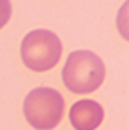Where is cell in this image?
Here are the masks:
<instances>
[{"label": "cell", "mask_w": 129, "mask_h": 130, "mask_svg": "<svg viewBox=\"0 0 129 130\" xmlns=\"http://www.w3.org/2000/svg\"><path fill=\"white\" fill-rule=\"evenodd\" d=\"M64 86L71 93L86 95L99 89L105 80V63L90 50H75L67 56L62 71Z\"/></svg>", "instance_id": "6da1fadb"}, {"label": "cell", "mask_w": 129, "mask_h": 130, "mask_svg": "<svg viewBox=\"0 0 129 130\" xmlns=\"http://www.w3.org/2000/svg\"><path fill=\"white\" fill-rule=\"evenodd\" d=\"M105 110L96 100L84 99L79 100L69 110V123L75 130H96L103 123Z\"/></svg>", "instance_id": "277c9868"}, {"label": "cell", "mask_w": 129, "mask_h": 130, "mask_svg": "<svg viewBox=\"0 0 129 130\" xmlns=\"http://www.w3.org/2000/svg\"><path fill=\"white\" fill-rule=\"evenodd\" d=\"M62 41L51 30H32L21 43V60L30 71L45 73L60 61Z\"/></svg>", "instance_id": "3957f363"}, {"label": "cell", "mask_w": 129, "mask_h": 130, "mask_svg": "<svg viewBox=\"0 0 129 130\" xmlns=\"http://www.w3.org/2000/svg\"><path fill=\"white\" fill-rule=\"evenodd\" d=\"M11 17V2L9 0H0V28L8 24Z\"/></svg>", "instance_id": "5b68a950"}, {"label": "cell", "mask_w": 129, "mask_h": 130, "mask_svg": "<svg viewBox=\"0 0 129 130\" xmlns=\"http://www.w3.org/2000/svg\"><path fill=\"white\" fill-rule=\"evenodd\" d=\"M66 102L64 97L52 87H36L26 95L22 111L28 125L36 130H52L60 125Z\"/></svg>", "instance_id": "7a4b0ae2"}]
</instances>
